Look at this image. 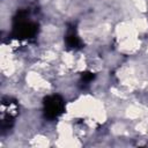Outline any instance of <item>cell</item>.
Returning a JSON list of instances; mask_svg holds the SVG:
<instances>
[{
    "label": "cell",
    "mask_w": 148,
    "mask_h": 148,
    "mask_svg": "<svg viewBox=\"0 0 148 148\" xmlns=\"http://www.w3.org/2000/svg\"><path fill=\"white\" fill-rule=\"evenodd\" d=\"M62 109H64V103L59 96H51L45 99V114L49 118H54L59 116Z\"/></svg>",
    "instance_id": "obj_1"
},
{
    "label": "cell",
    "mask_w": 148,
    "mask_h": 148,
    "mask_svg": "<svg viewBox=\"0 0 148 148\" xmlns=\"http://www.w3.org/2000/svg\"><path fill=\"white\" fill-rule=\"evenodd\" d=\"M36 32V27L31 23L23 22L17 27V35L21 37H30Z\"/></svg>",
    "instance_id": "obj_2"
},
{
    "label": "cell",
    "mask_w": 148,
    "mask_h": 148,
    "mask_svg": "<svg viewBox=\"0 0 148 148\" xmlns=\"http://www.w3.org/2000/svg\"><path fill=\"white\" fill-rule=\"evenodd\" d=\"M79 38L74 35V34H72V35H69V36H67V44L69 45V46H72V47H75V46H77L79 45Z\"/></svg>",
    "instance_id": "obj_3"
},
{
    "label": "cell",
    "mask_w": 148,
    "mask_h": 148,
    "mask_svg": "<svg viewBox=\"0 0 148 148\" xmlns=\"http://www.w3.org/2000/svg\"><path fill=\"white\" fill-rule=\"evenodd\" d=\"M92 79H94V75H92L91 73H87V74L83 75V80H84L86 82H89V81H91Z\"/></svg>",
    "instance_id": "obj_4"
}]
</instances>
